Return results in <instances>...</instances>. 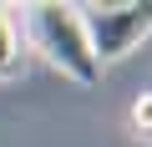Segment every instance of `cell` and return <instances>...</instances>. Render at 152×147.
<instances>
[{"mask_svg": "<svg viewBox=\"0 0 152 147\" xmlns=\"http://www.w3.org/2000/svg\"><path fill=\"white\" fill-rule=\"evenodd\" d=\"M15 61H20L15 20H10V10H5V5H0V76H10V71H15Z\"/></svg>", "mask_w": 152, "mask_h": 147, "instance_id": "cell-3", "label": "cell"}, {"mask_svg": "<svg viewBox=\"0 0 152 147\" xmlns=\"http://www.w3.org/2000/svg\"><path fill=\"white\" fill-rule=\"evenodd\" d=\"M132 132H137L142 142H152V91H142V97L132 102Z\"/></svg>", "mask_w": 152, "mask_h": 147, "instance_id": "cell-4", "label": "cell"}, {"mask_svg": "<svg viewBox=\"0 0 152 147\" xmlns=\"http://www.w3.org/2000/svg\"><path fill=\"white\" fill-rule=\"evenodd\" d=\"M86 41L96 61H122L152 36V0H127V5H81Z\"/></svg>", "mask_w": 152, "mask_h": 147, "instance_id": "cell-2", "label": "cell"}, {"mask_svg": "<svg viewBox=\"0 0 152 147\" xmlns=\"http://www.w3.org/2000/svg\"><path fill=\"white\" fill-rule=\"evenodd\" d=\"M31 41L46 51V61L56 71H66L71 81L81 86H96L102 76V61L86 41V26H81V5H56V0H41L31 5Z\"/></svg>", "mask_w": 152, "mask_h": 147, "instance_id": "cell-1", "label": "cell"}]
</instances>
